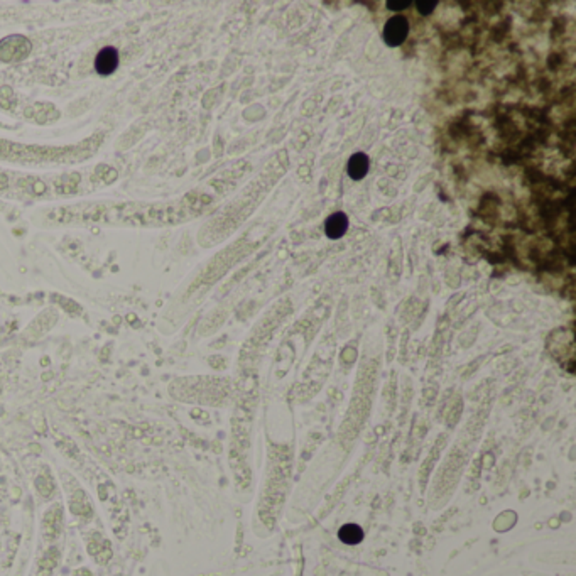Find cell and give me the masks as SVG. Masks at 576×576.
Masks as SVG:
<instances>
[{
	"instance_id": "obj_1",
	"label": "cell",
	"mask_w": 576,
	"mask_h": 576,
	"mask_svg": "<svg viewBox=\"0 0 576 576\" xmlns=\"http://www.w3.org/2000/svg\"><path fill=\"white\" fill-rule=\"evenodd\" d=\"M409 32V22L406 18L402 15H394L387 20L386 27H384V41L387 44L395 48V46H400L406 41Z\"/></svg>"
},
{
	"instance_id": "obj_5",
	"label": "cell",
	"mask_w": 576,
	"mask_h": 576,
	"mask_svg": "<svg viewBox=\"0 0 576 576\" xmlns=\"http://www.w3.org/2000/svg\"><path fill=\"white\" fill-rule=\"evenodd\" d=\"M338 536H340V539L346 542V544H358V542L364 539V532H362L360 525L357 524L343 525V528L340 529V532H338Z\"/></svg>"
},
{
	"instance_id": "obj_3",
	"label": "cell",
	"mask_w": 576,
	"mask_h": 576,
	"mask_svg": "<svg viewBox=\"0 0 576 576\" xmlns=\"http://www.w3.org/2000/svg\"><path fill=\"white\" fill-rule=\"evenodd\" d=\"M346 228H348V218H346L345 213H333L327 220V225H325V232H327L329 239H340V237H343Z\"/></svg>"
},
{
	"instance_id": "obj_4",
	"label": "cell",
	"mask_w": 576,
	"mask_h": 576,
	"mask_svg": "<svg viewBox=\"0 0 576 576\" xmlns=\"http://www.w3.org/2000/svg\"><path fill=\"white\" fill-rule=\"evenodd\" d=\"M348 176L352 179H362L365 178L367 171H369V157L365 156V154L358 152V154H353L352 157H350L348 161Z\"/></svg>"
},
{
	"instance_id": "obj_2",
	"label": "cell",
	"mask_w": 576,
	"mask_h": 576,
	"mask_svg": "<svg viewBox=\"0 0 576 576\" xmlns=\"http://www.w3.org/2000/svg\"><path fill=\"white\" fill-rule=\"evenodd\" d=\"M117 63H119V54H117L115 48H103L102 51L97 54V60H95V70L98 71L102 77H107V74L114 73L117 68Z\"/></svg>"
},
{
	"instance_id": "obj_7",
	"label": "cell",
	"mask_w": 576,
	"mask_h": 576,
	"mask_svg": "<svg viewBox=\"0 0 576 576\" xmlns=\"http://www.w3.org/2000/svg\"><path fill=\"white\" fill-rule=\"evenodd\" d=\"M411 6V2L409 0H391V2H387V9L391 11H404L407 9V7Z\"/></svg>"
},
{
	"instance_id": "obj_6",
	"label": "cell",
	"mask_w": 576,
	"mask_h": 576,
	"mask_svg": "<svg viewBox=\"0 0 576 576\" xmlns=\"http://www.w3.org/2000/svg\"><path fill=\"white\" fill-rule=\"evenodd\" d=\"M436 6H438V2H416L417 12H419L421 15L431 14V12L436 9Z\"/></svg>"
}]
</instances>
